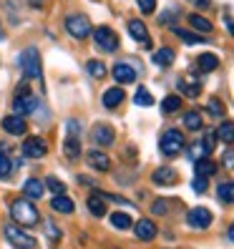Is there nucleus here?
<instances>
[{
  "instance_id": "34",
  "label": "nucleus",
  "mask_w": 234,
  "mask_h": 249,
  "mask_svg": "<svg viewBox=\"0 0 234 249\" xmlns=\"http://www.w3.org/2000/svg\"><path fill=\"white\" fill-rule=\"evenodd\" d=\"M86 68H89V73H91V76H93L96 81L106 78V66L101 63V61H89V66H86Z\"/></svg>"
},
{
  "instance_id": "15",
  "label": "nucleus",
  "mask_w": 234,
  "mask_h": 249,
  "mask_svg": "<svg viewBox=\"0 0 234 249\" xmlns=\"http://www.w3.org/2000/svg\"><path fill=\"white\" fill-rule=\"evenodd\" d=\"M86 161H89V166L96 169V171H108V169H111V159L101 151V149L89 151V154H86Z\"/></svg>"
},
{
  "instance_id": "30",
  "label": "nucleus",
  "mask_w": 234,
  "mask_h": 249,
  "mask_svg": "<svg viewBox=\"0 0 234 249\" xmlns=\"http://www.w3.org/2000/svg\"><path fill=\"white\" fill-rule=\"evenodd\" d=\"M184 126H186L189 131H199V128L204 126V121H201V113H199V111H189V113L184 116Z\"/></svg>"
},
{
  "instance_id": "9",
  "label": "nucleus",
  "mask_w": 234,
  "mask_h": 249,
  "mask_svg": "<svg viewBox=\"0 0 234 249\" xmlns=\"http://www.w3.org/2000/svg\"><path fill=\"white\" fill-rule=\"evenodd\" d=\"M111 76L116 78V83L119 86H128V83H134L136 81V68L131 66V63H116L113 68H111Z\"/></svg>"
},
{
  "instance_id": "37",
  "label": "nucleus",
  "mask_w": 234,
  "mask_h": 249,
  "mask_svg": "<svg viewBox=\"0 0 234 249\" xmlns=\"http://www.w3.org/2000/svg\"><path fill=\"white\" fill-rule=\"evenodd\" d=\"M10 171H13V164H10V159L0 151V179H8L10 177Z\"/></svg>"
},
{
  "instance_id": "46",
  "label": "nucleus",
  "mask_w": 234,
  "mask_h": 249,
  "mask_svg": "<svg viewBox=\"0 0 234 249\" xmlns=\"http://www.w3.org/2000/svg\"><path fill=\"white\" fill-rule=\"evenodd\" d=\"M31 5H33V8H40V5H43V0H31Z\"/></svg>"
},
{
  "instance_id": "18",
  "label": "nucleus",
  "mask_w": 234,
  "mask_h": 249,
  "mask_svg": "<svg viewBox=\"0 0 234 249\" xmlns=\"http://www.w3.org/2000/svg\"><path fill=\"white\" fill-rule=\"evenodd\" d=\"M124 86H113V89H108L106 93H104V106L106 108H119L121 104H124Z\"/></svg>"
},
{
  "instance_id": "26",
  "label": "nucleus",
  "mask_w": 234,
  "mask_h": 249,
  "mask_svg": "<svg viewBox=\"0 0 234 249\" xmlns=\"http://www.w3.org/2000/svg\"><path fill=\"white\" fill-rule=\"evenodd\" d=\"M189 23H192V28H197V31H201V33H212L214 31L212 20L204 18L201 13H192V16H189Z\"/></svg>"
},
{
  "instance_id": "21",
  "label": "nucleus",
  "mask_w": 234,
  "mask_h": 249,
  "mask_svg": "<svg viewBox=\"0 0 234 249\" xmlns=\"http://www.w3.org/2000/svg\"><path fill=\"white\" fill-rule=\"evenodd\" d=\"M194 169H197V177H214V174H216V164H214V161L212 159H207V156H204V159H199V161H194Z\"/></svg>"
},
{
  "instance_id": "19",
  "label": "nucleus",
  "mask_w": 234,
  "mask_h": 249,
  "mask_svg": "<svg viewBox=\"0 0 234 249\" xmlns=\"http://www.w3.org/2000/svg\"><path fill=\"white\" fill-rule=\"evenodd\" d=\"M63 154H66V159H68V161L81 159V139L68 134V136H66V141H63Z\"/></svg>"
},
{
  "instance_id": "17",
  "label": "nucleus",
  "mask_w": 234,
  "mask_h": 249,
  "mask_svg": "<svg viewBox=\"0 0 234 249\" xmlns=\"http://www.w3.org/2000/svg\"><path fill=\"white\" fill-rule=\"evenodd\" d=\"M23 194L28 199H40L43 194H46V184H43L40 179H36V177H31V179H25V184H23Z\"/></svg>"
},
{
  "instance_id": "47",
  "label": "nucleus",
  "mask_w": 234,
  "mask_h": 249,
  "mask_svg": "<svg viewBox=\"0 0 234 249\" xmlns=\"http://www.w3.org/2000/svg\"><path fill=\"white\" fill-rule=\"evenodd\" d=\"M0 36H3V33H0Z\"/></svg>"
},
{
  "instance_id": "41",
  "label": "nucleus",
  "mask_w": 234,
  "mask_h": 249,
  "mask_svg": "<svg viewBox=\"0 0 234 249\" xmlns=\"http://www.w3.org/2000/svg\"><path fill=\"white\" fill-rule=\"evenodd\" d=\"M179 89H181V91H184L186 96L197 98V96H199V91H201V86H199V83H192V86H186V83H181V81H179Z\"/></svg>"
},
{
  "instance_id": "39",
  "label": "nucleus",
  "mask_w": 234,
  "mask_h": 249,
  "mask_svg": "<svg viewBox=\"0 0 234 249\" xmlns=\"http://www.w3.org/2000/svg\"><path fill=\"white\" fill-rule=\"evenodd\" d=\"M192 189H194L197 194H204V192L209 189V179H207V177H197V179L192 181Z\"/></svg>"
},
{
  "instance_id": "38",
  "label": "nucleus",
  "mask_w": 234,
  "mask_h": 249,
  "mask_svg": "<svg viewBox=\"0 0 234 249\" xmlns=\"http://www.w3.org/2000/svg\"><path fill=\"white\" fill-rule=\"evenodd\" d=\"M139 10L144 13V16H151V13L156 10V0H136Z\"/></svg>"
},
{
  "instance_id": "7",
  "label": "nucleus",
  "mask_w": 234,
  "mask_h": 249,
  "mask_svg": "<svg viewBox=\"0 0 234 249\" xmlns=\"http://www.w3.org/2000/svg\"><path fill=\"white\" fill-rule=\"evenodd\" d=\"M214 222V216L207 207H194L192 212L186 214V224L192 227V229H209Z\"/></svg>"
},
{
  "instance_id": "22",
  "label": "nucleus",
  "mask_w": 234,
  "mask_h": 249,
  "mask_svg": "<svg viewBox=\"0 0 234 249\" xmlns=\"http://www.w3.org/2000/svg\"><path fill=\"white\" fill-rule=\"evenodd\" d=\"M197 66H199L204 73H212V71L219 68V55H216V53H201V55L197 58Z\"/></svg>"
},
{
  "instance_id": "24",
  "label": "nucleus",
  "mask_w": 234,
  "mask_h": 249,
  "mask_svg": "<svg viewBox=\"0 0 234 249\" xmlns=\"http://www.w3.org/2000/svg\"><path fill=\"white\" fill-rule=\"evenodd\" d=\"M209 154H212V149L207 146V141H201V139H197L192 146H189V159L192 161H199V159L209 156Z\"/></svg>"
},
{
  "instance_id": "11",
  "label": "nucleus",
  "mask_w": 234,
  "mask_h": 249,
  "mask_svg": "<svg viewBox=\"0 0 234 249\" xmlns=\"http://www.w3.org/2000/svg\"><path fill=\"white\" fill-rule=\"evenodd\" d=\"M128 33L136 43H141V48H151V38H149V28L144 20H131L128 23Z\"/></svg>"
},
{
  "instance_id": "33",
  "label": "nucleus",
  "mask_w": 234,
  "mask_h": 249,
  "mask_svg": "<svg viewBox=\"0 0 234 249\" xmlns=\"http://www.w3.org/2000/svg\"><path fill=\"white\" fill-rule=\"evenodd\" d=\"M134 104H136V106H144V108H149V106H154V98H151V93L146 91V89H139L136 96H134Z\"/></svg>"
},
{
  "instance_id": "13",
  "label": "nucleus",
  "mask_w": 234,
  "mask_h": 249,
  "mask_svg": "<svg viewBox=\"0 0 234 249\" xmlns=\"http://www.w3.org/2000/svg\"><path fill=\"white\" fill-rule=\"evenodd\" d=\"M3 128L8 131L10 136H23L25 131H28V124H25L23 116L13 113V116H5V119H3Z\"/></svg>"
},
{
  "instance_id": "35",
  "label": "nucleus",
  "mask_w": 234,
  "mask_h": 249,
  "mask_svg": "<svg viewBox=\"0 0 234 249\" xmlns=\"http://www.w3.org/2000/svg\"><path fill=\"white\" fill-rule=\"evenodd\" d=\"M207 111L214 116V119H222V116H224V104H222L219 98H212L209 106H207Z\"/></svg>"
},
{
  "instance_id": "4",
  "label": "nucleus",
  "mask_w": 234,
  "mask_h": 249,
  "mask_svg": "<svg viewBox=\"0 0 234 249\" xmlns=\"http://www.w3.org/2000/svg\"><path fill=\"white\" fill-rule=\"evenodd\" d=\"M18 63H20V68L25 73V78H40V53H38L36 46L25 48L20 53V58H18Z\"/></svg>"
},
{
  "instance_id": "14",
  "label": "nucleus",
  "mask_w": 234,
  "mask_h": 249,
  "mask_svg": "<svg viewBox=\"0 0 234 249\" xmlns=\"http://www.w3.org/2000/svg\"><path fill=\"white\" fill-rule=\"evenodd\" d=\"M134 227V231H136V237L141 239V242H151V239H156V224L151 222V219H139L136 224H131Z\"/></svg>"
},
{
  "instance_id": "20",
  "label": "nucleus",
  "mask_w": 234,
  "mask_h": 249,
  "mask_svg": "<svg viewBox=\"0 0 234 249\" xmlns=\"http://www.w3.org/2000/svg\"><path fill=\"white\" fill-rule=\"evenodd\" d=\"M174 61H177V53H174V48H169V46L159 48V51L154 53V63H156L159 68H169Z\"/></svg>"
},
{
  "instance_id": "43",
  "label": "nucleus",
  "mask_w": 234,
  "mask_h": 249,
  "mask_svg": "<svg viewBox=\"0 0 234 249\" xmlns=\"http://www.w3.org/2000/svg\"><path fill=\"white\" fill-rule=\"evenodd\" d=\"M81 131H83V128H81V124H78L76 119L68 121V134H71V136H78V139H81Z\"/></svg>"
},
{
  "instance_id": "36",
  "label": "nucleus",
  "mask_w": 234,
  "mask_h": 249,
  "mask_svg": "<svg viewBox=\"0 0 234 249\" xmlns=\"http://www.w3.org/2000/svg\"><path fill=\"white\" fill-rule=\"evenodd\" d=\"M46 186H48L51 192H53V196H58V194H66V184H63V181H58L55 177H48Z\"/></svg>"
},
{
  "instance_id": "27",
  "label": "nucleus",
  "mask_w": 234,
  "mask_h": 249,
  "mask_svg": "<svg viewBox=\"0 0 234 249\" xmlns=\"http://www.w3.org/2000/svg\"><path fill=\"white\" fill-rule=\"evenodd\" d=\"M214 136H216V139H222L224 143H232V139H234V124H232L229 119H227V121H222Z\"/></svg>"
},
{
  "instance_id": "45",
  "label": "nucleus",
  "mask_w": 234,
  "mask_h": 249,
  "mask_svg": "<svg viewBox=\"0 0 234 249\" xmlns=\"http://www.w3.org/2000/svg\"><path fill=\"white\" fill-rule=\"evenodd\" d=\"M232 161H234V154H232V149H227V154H224V164L232 166Z\"/></svg>"
},
{
  "instance_id": "1",
  "label": "nucleus",
  "mask_w": 234,
  "mask_h": 249,
  "mask_svg": "<svg viewBox=\"0 0 234 249\" xmlns=\"http://www.w3.org/2000/svg\"><path fill=\"white\" fill-rule=\"evenodd\" d=\"M10 216H13V222L20 224V227H33V224H38L40 214L33 207L31 199H16L10 204Z\"/></svg>"
},
{
  "instance_id": "12",
  "label": "nucleus",
  "mask_w": 234,
  "mask_h": 249,
  "mask_svg": "<svg viewBox=\"0 0 234 249\" xmlns=\"http://www.w3.org/2000/svg\"><path fill=\"white\" fill-rule=\"evenodd\" d=\"M36 106H38V98L33 93H25V96H18L16 101H13V113L28 116L31 111H36Z\"/></svg>"
},
{
  "instance_id": "23",
  "label": "nucleus",
  "mask_w": 234,
  "mask_h": 249,
  "mask_svg": "<svg viewBox=\"0 0 234 249\" xmlns=\"http://www.w3.org/2000/svg\"><path fill=\"white\" fill-rule=\"evenodd\" d=\"M86 204H89V212H91L93 216H106V199H101L98 192H93Z\"/></svg>"
},
{
  "instance_id": "6",
  "label": "nucleus",
  "mask_w": 234,
  "mask_h": 249,
  "mask_svg": "<svg viewBox=\"0 0 234 249\" xmlns=\"http://www.w3.org/2000/svg\"><path fill=\"white\" fill-rule=\"evenodd\" d=\"M159 146H162V154H164V156H177V154H181V149H184L181 131H179V128H169L166 134L162 136V141H159Z\"/></svg>"
},
{
  "instance_id": "10",
  "label": "nucleus",
  "mask_w": 234,
  "mask_h": 249,
  "mask_svg": "<svg viewBox=\"0 0 234 249\" xmlns=\"http://www.w3.org/2000/svg\"><path fill=\"white\" fill-rule=\"evenodd\" d=\"M91 139L96 141V146H111L116 141V131L108 124H96L91 131Z\"/></svg>"
},
{
  "instance_id": "42",
  "label": "nucleus",
  "mask_w": 234,
  "mask_h": 249,
  "mask_svg": "<svg viewBox=\"0 0 234 249\" xmlns=\"http://www.w3.org/2000/svg\"><path fill=\"white\" fill-rule=\"evenodd\" d=\"M166 212H169V204H166L164 199H159V201H154V207H151V214H154V216H159V214L164 216Z\"/></svg>"
},
{
  "instance_id": "32",
  "label": "nucleus",
  "mask_w": 234,
  "mask_h": 249,
  "mask_svg": "<svg viewBox=\"0 0 234 249\" xmlns=\"http://www.w3.org/2000/svg\"><path fill=\"white\" fill-rule=\"evenodd\" d=\"M181 108V96H166L162 101V111L164 113H174V111H179Z\"/></svg>"
},
{
  "instance_id": "25",
  "label": "nucleus",
  "mask_w": 234,
  "mask_h": 249,
  "mask_svg": "<svg viewBox=\"0 0 234 249\" xmlns=\"http://www.w3.org/2000/svg\"><path fill=\"white\" fill-rule=\"evenodd\" d=\"M51 207H53V212H61V214H73V201L68 199V196H63V194H58V196H53L51 199Z\"/></svg>"
},
{
  "instance_id": "3",
  "label": "nucleus",
  "mask_w": 234,
  "mask_h": 249,
  "mask_svg": "<svg viewBox=\"0 0 234 249\" xmlns=\"http://www.w3.org/2000/svg\"><path fill=\"white\" fill-rule=\"evenodd\" d=\"M5 237L18 249H36L38 247V239L33 234H28L25 229H20V224H5Z\"/></svg>"
},
{
  "instance_id": "40",
  "label": "nucleus",
  "mask_w": 234,
  "mask_h": 249,
  "mask_svg": "<svg viewBox=\"0 0 234 249\" xmlns=\"http://www.w3.org/2000/svg\"><path fill=\"white\" fill-rule=\"evenodd\" d=\"M46 234H48L51 242H58V239H61V229H55L53 219H48V222H46Z\"/></svg>"
},
{
  "instance_id": "8",
  "label": "nucleus",
  "mask_w": 234,
  "mask_h": 249,
  "mask_svg": "<svg viewBox=\"0 0 234 249\" xmlns=\"http://www.w3.org/2000/svg\"><path fill=\"white\" fill-rule=\"evenodd\" d=\"M48 154V141L40 139V136H31L23 141V156L28 159H43Z\"/></svg>"
},
{
  "instance_id": "5",
  "label": "nucleus",
  "mask_w": 234,
  "mask_h": 249,
  "mask_svg": "<svg viewBox=\"0 0 234 249\" xmlns=\"http://www.w3.org/2000/svg\"><path fill=\"white\" fill-rule=\"evenodd\" d=\"M93 40H96V46L101 51H106V53H113V51H119V36H116L113 28L108 25H98L96 31H91Z\"/></svg>"
},
{
  "instance_id": "2",
  "label": "nucleus",
  "mask_w": 234,
  "mask_h": 249,
  "mask_svg": "<svg viewBox=\"0 0 234 249\" xmlns=\"http://www.w3.org/2000/svg\"><path fill=\"white\" fill-rule=\"evenodd\" d=\"M66 31H68V36H73L76 40H86L91 36V20H89V16H81V13H71V16L66 18Z\"/></svg>"
},
{
  "instance_id": "44",
  "label": "nucleus",
  "mask_w": 234,
  "mask_h": 249,
  "mask_svg": "<svg viewBox=\"0 0 234 249\" xmlns=\"http://www.w3.org/2000/svg\"><path fill=\"white\" fill-rule=\"evenodd\" d=\"M192 5H197V8H201V10H207L209 5H212V0H189Z\"/></svg>"
},
{
  "instance_id": "29",
  "label": "nucleus",
  "mask_w": 234,
  "mask_h": 249,
  "mask_svg": "<svg viewBox=\"0 0 234 249\" xmlns=\"http://www.w3.org/2000/svg\"><path fill=\"white\" fill-rule=\"evenodd\" d=\"M216 199H219V201H224V204H232V199H234V184H232V181L219 184V189H216Z\"/></svg>"
},
{
  "instance_id": "28",
  "label": "nucleus",
  "mask_w": 234,
  "mask_h": 249,
  "mask_svg": "<svg viewBox=\"0 0 234 249\" xmlns=\"http://www.w3.org/2000/svg\"><path fill=\"white\" fill-rule=\"evenodd\" d=\"M111 224L116 227V229H121V231H126V229H131V216L126 214V212H113L111 214Z\"/></svg>"
},
{
  "instance_id": "31",
  "label": "nucleus",
  "mask_w": 234,
  "mask_h": 249,
  "mask_svg": "<svg viewBox=\"0 0 234 249\" xmlns=\"http://www.w3.org/2000/svg\"><path fill=\"white\" fill-rule=\"evenodd\" d=\"M174 33H177L184 43H189V46H197V43H204V40H207L204 36H197V33H192V31H181V28H174Z\"/></svg>"
},
{
  "instance_id": "16",
  "label": "nucleus",
  "mask_w": 234,
  "mask_h": 249,
  "mask_svg": "<svg viewBox=\"0 0 234 249\" xmlns=\"http://www.w3.org/2000/svg\"><path fill=\"white\" fill-rule=\"evenodd\" d=\"M151 179H154V184H162V186H171V184H177L179 174L174 171L171 166H162V169H156V171L151 174Z\"/></svg>"
}]
</instances>
